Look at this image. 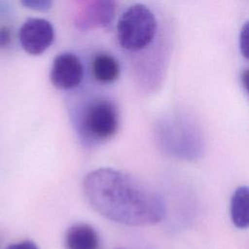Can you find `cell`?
Listing matches in <instances>:
<instances>
[{
    "mask_svg": "<svg viewBox=\"0 0 249 249\" xmlns=\"http://www.w3.org/2000/svg\"><path fill=\"white\" fill-rule=\"evenodd\" d=\"M83 192L89 204L106 219L132 227L151 226L165 216L162 197L138 178L112 168L86 175Z\"/></svg>",
    "mask_w": 249,
    "mask_h": 249,
    "instance_id": "1",
    "label": "cell"
},
{
    "mask_svg": "<svg viewBox=\"0 0 249 249\" xmlns=\"http://www.w3.org/2000/svg\"><path fill=\"white\" fill-rule=\"evenodd\" d=\"M154 136L159 148L177 160H196L204 152L203 130L193 117L186 114H172L159 120Z\"/></svg>",
    "mask_w": 249,
    "mask_h": 249,
    "instance_id": "2",
    "label": "cell"
},
{
    "mask_svg": "<svg viewBox=\"0 0 249 249\" xmlns=\"http://www.w3.org/2000/svg\"><path fill=\"white\" fill-rule=\"evenodd\" d=\"M157 29V18L147 6L131 5L122 14L117 23L119 45L127 52L142 51L153 42Z\"/></svg>",
    "mask_w": 249,
    "mask_h": 249,
    "instance_id": "3",
    "label": "cell"
},
{
    "mask_svg": "<svg viewBox=\"0 0 249 249\" xmlns=\"http://www.w3.org/2000/svg\"><path fill=\"white\" fill-rule=\"evenodd\" d=\"M119 128V113L109 99L96 98L89 102L78 120L81 136L89 143L105 142L111 139Z\"/></svg>",
    "mask_w": 249,
    "mask_h": 249,
    "instance_id": "4",
    "label": "cell"
},
{
    "mask_svg": "<svg viewBox=\"0 0 249 249\" xmlns=\"http://www.w3.org/2000/svg\"><path fill=\"white\" fill-rule=\"evenodd\" d=\"M18 40L25 53L40 55L51 47L54 40L53 26L44 18H27L19 29Z\"/></svg>",
    "mask_w": 249,
    "mask_h": 249,
    "instance_id": "5",
    "label": "cell"
},
{
    "mask_svg": "<svg viewBox=\"0 0 249 249\" xmlns=\"http://www.w3.org/2000/svg\"><path fill=\"white\" fill-rule=\"evenodd\" d=\"M84 78V67L80 58L72 53H61L53 61L50 80L59 89L77 88Z\"/></svg>",
    "mask_w": 249,
    "mask_h": 249,
    "instance_id": "6",
    "label": "cell"
},
{
    "mask_svg": "<svg viewBox=\"0 0 249 249\" xmlns=\"http://www.w3.org/2000/svg\"><path fill=\"white\" fill-rule=\"evenodd\" d=\"M115 13V0H94L79 14L75 24L81 30L106 27L113 21Z\"/></svg>",
    "mask_w": 249,
    "mask_h": 249,
    "instance_id": "7",
    "label": "cell"
},
{
    "mask_svg": "<svg viewBox=\"0 0 249 249\" xmlns=\"http://www.w3.org/2000/svg\"><path fill=\"white\" fill-rule=\"evenodd\" d=\"M64 244L66 249H99V237L91 226L76 224L67 230Z\"/></svg>",
    "mask_w": 249,
    "mask_h": 249,
    "instance_id": "8",
    "label": "cell"
},
{
    "mask_svg": "<svg viewBox=\"0 0 249 249\" xmlns=\"http://www.w3.org/2000/svg\"><path fill=\"white\" fill-rule=\"evenodd\" d=\"M93 78L100 84H112L120 76L121 67L118 60L106 53H97L91 62Z\"/></svg>",
    "mask_w": 249,
    "mask_h": 249,
    "instance_id": "9",
    "label": "cell"
},
{
    "mask_svg": "<svg viewBox=\"0 0 249 249\" xmlns=\"http://www.w3.org/2000/svg\"><path fill=\"white\" fill-rule=\"evenodd\" d=\"M230 214L232 224L238 229L249 228V187L240 186L231 197Z\"/></svg>",
    "mask_w": 249,
    "mask_h": 249,
    "instance_id": "10",
    "label": "cell"
},
{
    "mask_svg": "<svg viewBox=\"0 0 249 249\" xmlns=\"http://www.w3.org/2000/svg\"><path fill=\"white\" fill-rule=\"evenodd\" d=\"M21 5L29 10L37 12H47L52 6L53 0H19Z\"/></svg>",
    "mask_w": 249,
    "mask_h": 249,
    "instance_id": "11",
    "label": "cell"
},
{
    "mask_svg": "<svg viewBox=\"0 0 249 249\" xmlns=\"http://www.w3.org/2000/svg\"><path fill=\"white\" fill-rule=\"evenodd\" d=\"M239 50L241 54L249 59V21L241 28L239 33Z\"/></svg>",
    "mask_w": 249,
    "mask_h": 249,
    "instance_id": "12",
    "label": "cell"
},
{
    "mask_svg": "<svg viewBox=\"0 0 249 249\" xmlns=\"http://www.w3.org/2000/svg\"><path fill=\"white\" fill-rule=\"evenodd\" d=\"M12 41V30L9 26L4 25L0 27V49L6 48Z\"/></svg>",
    "mask_w": 249,
    "mask_h": 249,
    "instance_id": "13",
    "label": "cell"
},
{
    "mask_svg": "<svg viewBox=\"0 0 249 249\" xmlns=\"http://www.w3.org/2000/svg\"><path fill=\"white\" fill-rule=\"evenodd\" d=\"M6 249H39L37 247V245L30 241V240H24L21 242H18V243H13L11 245H9Z\"/></svg>",
    "mask_w": 249,
    "mask_h": 249,
    "instance_id": "14",
    "label": "cell"
},
{
    "mask_svg": "<svg viewBox=\"0 0 249 249\" xmlns=\"http://www.w3.org/2000/svg\"><path fill=\"white\" fill-rule=\"evenodd\" d=\"M241 83H242L243 88L245 89L246 92L249 95V69L242 72V74H241Z\"/></svg>",
    "mask_w": 249,
    "mask_h": 249,
    "instance_id": "15",
    "label": "cell"
}]
</instances>
